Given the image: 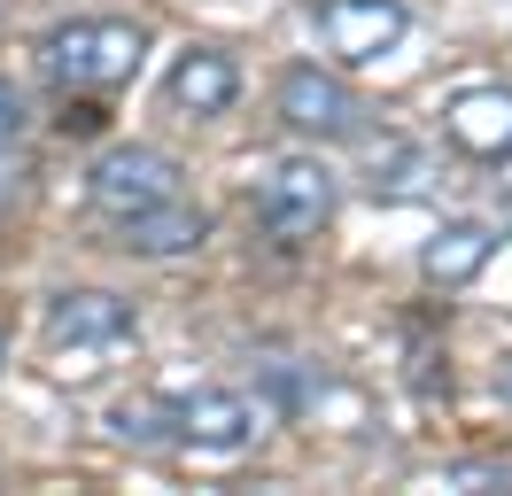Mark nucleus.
<instances>
[{"label": "nucleus", "instance_id": "f257e3e1", "mask_svg": "<svg viewBox=\"0 0 512 496\" xmlns=\"http://www.w3.org/2000/svg\"><path fill=\"white\" fill-rule=\"evenodd\" d=\"M148 55V31L132 24V16H70L39 39V70L55 78L63 93H109L125 86L132 70Z\"/></svg>", "mask_w": 512, "mask_h": 496}, {"label": "nucleus", "instance_id": "f03ea898", "mask_svg": "<svg viewBox=\"0 0 512 496\" xmlns=\"http://www.w3.org/2000/svg\"><path fill=\"white\" fill-rule=\"evenodd\" d=\"M326 217H334V171L319 155H288V163H272L256 179V225L280 248H303Z\"/></svg>", "mask_w": 512, "mask_h": 496}, {"label": "nucleus", "instance_id": "7ed1b4c3", "mask_svg": "<svg viewBox=\"0 0 512 496\" xmlns=\"http://www.w3.org/2000/svg\"><path fill=\"white\" fill-rule=\"evenodd\" d=\"M140 334V318H132L125 295H109V287H63V295H47V349H55V372L70 357H101V349H125Z\"/></svg>", "mask_w": 512, "mask_h": 496}, {"label": "nucleus", "instance_id": "20e7f679", "mask_svg": "<svg viewBox=\"0 0 512 496\" xmlns=\"http://www.w3.org/2000/svg\"><path fill=\"white\" fill-rule=\"evenodd\" d=\"M86 194H94V210H101V217H132V210H148V202L187 194V186H179V155L148 148V140H117V148H101V155H94Z\"/></svg>", "mask_w": 512, "mask_h": 496}, {"label": "nucleus", "instance_id": "39448f33", "mask_svg": "<svg viewBox=\"0 0 512 496\" xmlns=\"http://www.w3.org/2000/svg\"><path fill=\"white\" fill-rule=\"evenodd\" d=\"M272 109H280V124L303 132V140H357V132H365L357 86L342 70H319V62H295L288 78H280V93H272Z\"/></svg>", "mask_w": 512, "mask_h": 496}, {"label": "nucleus", "instance_id": "423d86ee", "mask_svg": "<svg viewBox=\"0 0 512 496\" xmlns=\"http://www.w3.org/2000/svg\"><path fill=\"white\" fill-rule=\"evenodd\" d=\"M311 24H319L326 55L334 62H381L396 39H404V0H311Z\"/></svg>", "mask_w": 512, "mask_h": 496}, {"label": "nucleus", "instance_id": "0eeeda50", "mask_svg": "<svg viewBox=\"0 0 512 496\" xmlns=\"http://www.w3.org/2000/svg\"><path fill=\"white\" fill-rule=\"evenodd\" d=\"M249 434H256V403L233 388L171 396V442H187V450H241Z\"/></svg>", "mask_w": 512, "mask_h": 496}, {"label": "nucleus", "instance_id": "6e6552de", "mask_svg": "<svg viewBox=\"0 0 512 496\" xmlns=\"http://www.w3.org/2000/svg\"><path fill=\"white\" fill-rule=\"evenodd\" d=\"M443 140H450L458 155L505 163V155H512V86H466V93H450Z\"/></svg>", "mask_w": 512, "mask_h": 496}, {"label": "nucleus", "instance_id": "1a4fd4ad", "mask_svg": "<svg viewBox=\"0 0 512 496\" xmlns=\"http://www.w3.org/2000/svg\"><path fill=\"white\" fill-rule=\"evenodd\" d=\"M109 225H117V248H125V256H187V248L210 241V210L187 202V194L148 202V210H132V217H109Z\"/></svg>", "mask_w": 512, "mask_h": 496}, {"label": "nucleus", "instance_id": "9d476101", "mask_svg": "<svg viewBox=\"0 0 512 496\" xmlns=\"http://www.w3.org/2000/svg\"><path fill=\"white\" fill-rule=\"evenodd\" d=\"M163 93H171L179 117H225V109L241 101V62L218 55V47H187V55L171 62Z\"/></svg>", "mask_w": 512, "mask_h": 496}, {"label": "nucleus", "instance_id": "9b49d317", "mask_svg": "<svg viewBox=\"0 0 512 496\" xmlns=\"http://www.w3.org/2000/svg\"><path fill=\"white\" fill-rule=\"evenodd\" d=\"M489 256H497L489 225H443L435 241L419 248V272H427V287H474L489 272Z\"/></svg>", "mask_w": 512, "mask_h": 496}, {"label": "nucleus", "instance_id": "f8f14e48", "mask_svg": "<svg viewBox=\"0 0 512 496\" xmlns=\"http://www.w3.org/2000/svg\"><path fill=\"white\" fill-rule=\"evenodd\" d=\"M109 427L125 434V442H171V403H156V396L117 403V411H109Z\"/></svg>", "mask_w": 512, "mask_h": 496}, {"label": "nucleus", "instance_id": "ddd939ff", "mask_svg": "<svg viewBox=\"0 0 512 496\" xmlns=\"http://www.w3.org/2000/svg\"><path fill=\"white\" fill-rule=\"evenodd\" d=\"M24 194H32V163L16 155V140H0V217L16 210Z\"/></svg>", "mask_w": 512, "mask_h": 496}, {"label": "nucleus", "instance_id": "4468645a", "mask_svg": "<svg viewBox=\"0 0 512 496\" xmlns=\"http://www.w3.org/2000/svg\"><path fill=\"white\" fill-rule=\"evenodd\" d=\"M474 481H497V489H505L512 465H443V489H474Z\"/></svg>", "mask_w": 512, "mask_h": 496}, {"label": "nucleus", "instance_id": "2eb2a0df", "mask_svg": "<svg viewBox=\"0 0 512 496\" xmlns=\"http://www.w3.org/2000/svg\"><path fill=\"white\" fill-rule=\"evenodd\" d=\"M24 117H32V109H24V93L0 78V140H16V132H24Z\"/></svg>", "mask_w": 512, "mask_h": 496}, {"label": "nucleus", "instance_id": "dca6fc26", "mask_svg": "<svg viewBox=\"0 0 512 496\" xmlns=\"http://www.w3.org/2000/svg\"><path fill=\"white\" fill-rule=\"evenodd\" d=\"M497 396L512 403V357H505V365H497Z\"/></svg>", "mask_w": 512, "mask_h": 496}, {"label": "nucleus", "instance_id": "f3484780", "mask_svg": "<svg viewBox=\"0 0 512 496\" xmlns=\"http://www.w3.org/2000/svg\"><path fill=\"white\" fill-rule=\"evenodd\" d=\"M0 365H8V334H0Z\"/></svg>", "mask_w": 512, "mask_h": 496}]
</instances>
